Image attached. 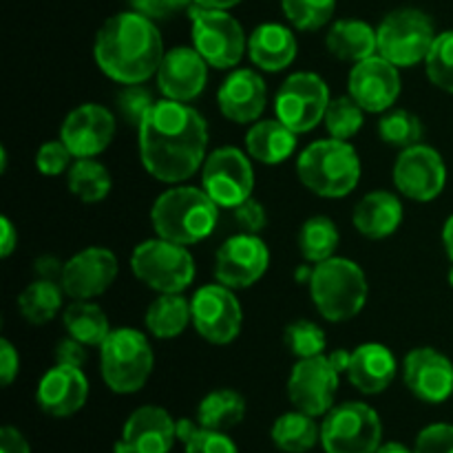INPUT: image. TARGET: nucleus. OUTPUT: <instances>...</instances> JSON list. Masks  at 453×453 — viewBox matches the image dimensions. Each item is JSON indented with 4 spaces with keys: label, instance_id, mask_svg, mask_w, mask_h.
<instances>
[{
    "label": "nucleus",
    "instance_id": "nucleus-1",
    "mask_svg": "<svg viewBox=\"0 0 453 453\" xmlns=\"http://www.w3.org/2000/svg\"><path fill=\"white\" fill-rule=\"evenodd\" d=\"M137 133L142 166L164 184L190 180L208 157V124L188 102H155Z\"/></svg>",
    "mask_w": 453,
    "mask_h": 453
},
{
    "label": "nucleus",
    "instance_id": "nucleus-2",
    "mask_svg": "<svg viewBox=\"0 0 453 453\" xmlns=\"http://www.w3.org/2000/svg\"><path fill=\"white\" fill-rule=\"evenodd\" d=\"M93 56L106 78L119 84H144L157 75L166 51L155 20L137 12H122L100 27Z\"/></svg>",
    "mask_w": 453,
    "mask_h": 453
},
{
    "label": "nucleus",
    "instance_id": "nucleus-3",
    "mask_svg": "<svg viewBox=\"0 0 453 453\" xmlns=\"http://www.w3.org/2000/svg\"><path fill=\"white\" fill-rule=\"evenodd\" d=\"M150 224L157 237L180 246H195L215 233L219 206L203 188L173 186L155 199Z\"/></svg>",
    "mask_w": 453,
    "mask_h": 453
},
{
    "label": "nucleus",
    "instance_id": "nucleus-4",
    "mask_svg": "<svg viewBox=\"0 0 453 453\" xmlns=\"http://www.w3.org/2000/svg\"><path fill=\"white\" fill-rule=\"evenodd\" d=\"M361 157L349 142L319 140L296 157V175L310 190L326 199L348 197L361 181Z\"/></svg>",
    "mask_w": 453,
    "mask_h": 453
},
{
    "label": "nucleus",
    "instance_id": "nucleus-5",
    "mask_svg": "<svg viewBox=\"0 0 453 453\" xmlns=\"http://www.w3.org/2000/svg\"><path fill=\"white\" fill-rule=\"evenodd\" d=\"M308 286L314 308L330 323H345L358 317L365 308L370 292L361 265L336 255L314 264Z\"/></svg>",
    "mask_w": 453,
    "mask_h": 453
},
{
    "label": "nucleus",
    "instance_id": "nucleus-6",
    "mask_svg": "<svg viewBox=\"0 0 453 453\" xmlns=\"http://www.w3.org/2000/svg\"><path fill=\"white\" fill-rule=\"evenodd\" d=\"M155 354L146 334L135 327L111 330L100 345V374L115 394H135L149 383Z\"/></svg>",
    "mask_w": 453,
    "mask_h": 453
},
{
    "label": "nucleus",
    "instance_id": "nucleus-7",
    "mask_svg": "<svg viewBox=\"0 0 453 453\" xmlns=\"http://www.w3.org/2000/svg\"><path fill=\"white\" fill-rule=\"evenodd\" d=\"M131 270L137 281L159 295H181L195 281V261L188 246L168 239H146L133 250Z\"/></svg>",
    "mask_w": 453,
    "mask_h": 453
},
{
    "label": "nucleus",
    "instance_id": "nucleus-8",
    "mask_svg": "<svg viewBox=\"0 0 453 453\" xmlns=\"http://www.w3.org/2000/svg\"><path fill=\"white\" fill-rule=\"evenodd\" d=\"M376 35L379 56L396 65L398 69H410L427 60L438 34L427 13L414 7H403L380 20Z\"/></svg>",
    "mask_w": 453,
    "mask_h": 453
},
{
    "label": "nucleus",
    "instance_id": "nucleus-9",
    "mask_svg": "<svg viewBox=\"0 0 453 453\" xmlns=\"http://www.w3.org/2000/svg\"><path fill=\"white\" fill-rule=\"evenodd\" d=\"M190 35L203 60L215 69H233L243 60L248 40L243 27L226 9H208L190 4Z\"/></svg>",
    "mask_w": 453,
    "mask_h": 453
},
{
    "label": "nucleus",
    "instance_id": "nucleus-10",
    "mask_svg": "<svg viewBox=\"0 0 453 453\" xmlns=\"http://www.w3.org/2000/svg\"><path fill=\"white\" fill-rule=\"evenodd\" d=\"M383 441V425L370 405L358 401L332 407L321 425L326 453H376Z\"/></svg>",
    "mask_w": 453,
    "mask_h": 453
},
{
    "label": "nucleus",
    "instance_id": "nucleus-11",
    "mask_svg": "<svg viewBox=\"0 0 453 453\" xmlns=\"http://www.w3.org/2000/svg\"><path fill=\"white\" fill-rule=\"evenodd\" d=\"M330 100V88L321 75L312 71H299L288 75L286 82L279 87L274 97V113L279 122L301 135L314 131L319 122L326 119Z\"/></svg>",
    "mask_w": 453,
    "mask_h": 453
},
{
    "label": "nucleus",
    "instance_id": "nucleus-12",
    "mask_svg": "<svg viewBox=\"0 0 453 453\" xmlns=\"http://www.w3.org/2000/svg\"><path fill=\"white\" fill-rule=\"evenodd\" d=\"M250 155L237 146H219L202 166V188L219 208H237L252 197L255 171Z\"/></svg>",
    "mask_w": 453,
    "mask_h": 453
},
{
    "label": "nucleus",
    "instance_id": "nucleus-13",
    "mask_svg": "<svg viewBox=\"0 0 453 453\" xmlns=\"http://www.w3.org/2000/svg\"><path fill=\"white\" fill-rule=\"evenodd\" d=\"M193 326L202 339L212 345H228L239 336L243 326V310L233 288L224 283L202 286L190 299Z\"/></svg>",
    "mask_w": 453,
    "mask_h": 453
},
{
    "label": "nucleus",
    "instance_id": "nucleus-14",
    "mask_svg": "<svg viewBox=\"0 0 453 453\" xmlns=\"http://www.w3.org/2000/svg\"><path fill=\"white\" fill-rule=\"evenodd\" d=\"M341 372L332 365L330 357L296 358L295 367L288 379V398L295 410L303 414L326 416L334 407L336 392H339Z\"/></svg>",
    "mask_w": 453,
    "mask_h": 453
},
{
    "label": "nucleus",
    "instance_id": "nucleus-15",
    "mask_svg": "<svg viewBox=\"0 0 453 453\" xmlns=\"http://www.w3.org/2000/svg\"><path fill=\"white\" fill-rule=\"evenodd\" d=\"M270 268V250L259 234L237 233L215 255V279L233 290L255 286Z\"/></svg>",
    "mask_w": 453,
    "mask_h": 453
},
{
    "label": "nucleus",
    "instance_id": "nucleus-16",
    "mask_svg": "<svg viewBox=\"0 0 453 453\" xmlns=\"http://www.w3.org/2000/svg\"><path fill=\"white\" fill-rule=\"evenodd\" d=\"M394 184L411 202H434L447 186L445 159L423 142L403 149L394 164Z\"/></svg>",
    "mask_w": 453,
    "mask_h": 453
},
{
    "label": "nucleus",
    "instance_id": "nucleus-17",
    "mask_svg": "<svg viewBox=\"0 0 453 453\" xmlns=\"http://www.w3.org/2000/svg\"><path fill=\"white\" fill-rule=\"evenodd\" d=\"M348 96L365 113H388L401 96L398 66L379 53L357 62L348 75Z\"/></svg>",
    "mask_w": 453,
    "mask_h": 453
},
{
    "label": "nucleus",
    "instance_id": "nucleus-18",
    "mask_svg": "<svg viewBox=\"0 0 453 453\" xmlns=\"http://www.w3.org/2000/svg\"><path fill=\"white\" fill-rule=\"evenodd\" d=\"M118 257L109 248H84L78 255L65 261L62 273V290L75 301H93L104 295L118 279Z\"/></svg>",
    "mask_w": 453,
    "mask_h": 453
},
{
    "label": "nucleus",
    "instance_id": "nucleus-19",
    "mask_svg": "<svg viewBox=\"0 0 453 453\" xmlns=\"http://www.w3.org/2000/svg\"><path fill=\"white\" fill-rule=\"evenodd\" d=\"M115 115L106 106L87 102L71 111L60 127V140L69 146L75 159L97 157L115 137Z\"/></svg>",
    "mask_w": 453,
    "mask_h": 453
},
{
    "label": "nucleus",
    "instance_id": "nucleus-20",
    "mask_svg": "<svg viewBox=\"0 0 453 453\" xmlns=\"http://www.w3.org/2000/svg\"><path fill=\"white\" fill-rule=\"evenodd\" d=\"M403 379L418 401L441 405L453 396V363L434 348H416L403 361Z\"/></svg>",
    "mask_w": 453,
    "mask_h": 453
},
{
    "label": "nucleus",
    "instance_id": "nucleus-21",
    "mask_svg": "<svg viewBox=\"0 0 453 453\" xmlns=\"http://www.w3.org/2000/svg\"><path fill=\"white\" fill-rule=\"evenodd\" d=\"M177 441V420L164 407H137L124 423L118 453H168Z\"/></svg>",
    "mask_w": 453,
    "mask_h": 453
},
{
    "label": "nucleus",
    "instance_id": "nucleus-22",
    "mask_svg": "<svg viewBox=\"0 0 453 453\" xmlns=\"http://www.w3.org/2000/svg\"><path fill=\"white\" fill-rule=\"evenodd\" d=\"M208 66L195 47H175L166 51L155 80L166 100L190 102L206 88Z\"/></svg>",
    "mask_w": 453,
    "mask_h": 453
},
{
    "label": "nucleus",
    "instance_id": "nucleus-23",
    "mask_svg": "<svg viewBox=\"0 0 453 453\" xmlns=\"http://www.w3.org/2000/svg\"><path fill=\"white\" fill-rule=\"evenodd\" d=\"M268 102V87L252 69H234L217 91L221 115L234 124L259 122Z\"/></svg>",
    "mask_w": 453,
    "mask_h": 453
},
{
    "label": "nucleus",
    "instance_id": "nucleus-24",
    "mask_svg": "<svg viewBox=\"0 0 453 453\" xmlns=\"http://www.w3.org/2000/svg\"><path fill=\"white\" fill-rule=\"evenodd\" d=\"M88 398V379L82 367L56 365L44 372L35 389L40 410L53 418L78 414Z\"/></svg>",
    "mask_w": 453,
    "mask_h": 453
},
{
    "label": "nucleus",
    "instance_id": "nucleus-25",
    "mask_svg": "<svg viewBox=\"0 0 453 453\" xmlns=\"http://www.w3.org/2000/svg\"><path fill=\"white\" fill-rule=\"evenodd\" d=\"M396 357L383 343H363L349 354V365L345 370L349 385L361 394L374 396L385 392L396 379Z\"/></svg>",
    "mask_w": 453,
    "mask_h": 453
},
{
    "label": "nucleus",
    "instance_id": "nucleus-26",
    "mask_svg": "<svg viewBox=\"0 0 453 453\" xmlns=\"http://www.w3.org/2000/svg\"><path fill=\"white\" fill-rule=\"evenodd\" d=\"M296 38L279 22H264L248 38V56L255 66L268 73H279L296 60Z\"/></svg>",
    "mask_w": 453,
    "mask_h": 453
},
{
    "label": "nucleus",
    "instance_id": "nucleus-27",
    "mask_svg": "<svg viewBox=\"0 0 453 453\" xmlns=\"http://www.w3.org/2000/svg\"><path fill=\"white\" fill-rule=\"evenodd\" d=\"M403 202L389 190H374L361 197V202L354 208V228L367 239H388L396 233L403 224Z\"/></svg>",
    "mask_w": 453,
    "mask_h": 453
},
{
    "label": "nucleus",
    "instance_id": "nucleus-28",
    "mask_svg": "<svg viewBox=\"0 0 453 453\" xmlns=\"http://www.w3.org/2000/svg\"><path fill=\"white\" fill-rule=\"evenodd\" d=\"M299 140L292 128L274 119H259L246 133V153L268 166L286 162L295 155Z\"/></svg>",
    "mask_w": 453,
    "mask_h": 453
},
{
    "label": "nucleus",
    "instance_id": "nucleus-29",
    "mask_svg": "<svg viewBox=\"0 0 453 453\" xmlns=\"http://www.w3.org/2000/svg\"><path fill=\"white\" fill-rule=\"evenodd\" d=\"M327 51L343 62H361L379 53V35L372 25L357 18H343L326 35Z\"/></svg>",
    "mask_w": 453,
    "mask_h": 453
},
{
    "label": "nucleus",
    "instance_id": "nucleus-30",
    "mask_svg": "<svg viewBox=\"0 0 453 453\" xmlns=\"http://www.w3.org/2000/svg\"><path fill=\"white\" fill-rule=\"evenodd\" d=\"M62 323L71 339L80 341L87 348H100L111 334V323L104 310L93 301H75L62 312Z\"/></svg>",
    "mask_w": 453,
    "mask_h": 453
},
{
    "label": "nucleus",
    "instance_id": "nucleus-31",
    "mask_svg": "<svg viewBox=\"0 0 453 453\" xmlns=\"http://www.w3.org/2000/svg\"><path fill=\"white\" fill-rule=\"evenodd\" d=\"M188 323H193V310L184 295H162L146 310V327L155 339H177Z\"/></svg>",
    "mask_w": 453,
    "mask_h": 453
},
{
    "label": "nucleus",
    "instance_id": "nucleus-32",
    "mask_svg": "<svg viewBox=\"0 0 453 453\" xmlns=\"http://www.w3.org/2000/svg\"><path fill=\"white\" fill-rule=\"evenodd\" d=\"M246 416V398L234 389H215L197 407V423L212 432H228Z\"/></svg>",
    "mask_w": 453,
    "mask_h": 453
},
{
    "label": "nucleus",
    "instance_id": "nucleus-33",
    "mask_svg": "<svg viewBox=\"0 0 453 453\" xmlns=\"http://www.w3.org/2000/svg\"><path fill=\"white\" fill-rule=\"evenodd\" d=\"M270 436L277 449L286 453H308L321 441V429L314 416L295 410L274 420Z\"/></svg>",
    "mask_w": 453,
    "mask_h": 453
},
{
    "label": "nucleus",
    "instance_id": "nucleus-34",
    "mask_svg": "<svg viewBox=\"0 0 453 453\" xmlns=\"http://www.w3.org/2000/svg\"><path fill=\"white\" fill-rule=\"evenodd\" d=\"M65 295L66 292L62 290V283L35 279L18 296V310L27 323L44 326V323L53 321V317L62 310V296Z\"/></svg>",
    "mask_w": 453,
    "mask_h": 453
},
{
    "label": "nucleus",
    "instance_id": "nucleus-35",
    "mask_svg": "<svg viewBox=\"0 0 453 453\" xmlns=\"http://www.w3.org/2000/svg\"><path fill=\"white\" fill-rule=\"evenodd\" d=\"M66 186L80 202L97 203L109 197L113 180L104 164L97 162L96 157H84L71 164L66 171Z\"/></svg>",
    "mask_w": 453,
    "mask_h": 453
},
{
    "label": "nucleus",
    "instance_id": "nucleus-36",
    "mask_svg": "<svg viewBox=\"0 0 453 453\" xmlns=\"http://www.w3.org/2000/svg\"><path fill=\"white\" fill-rule=\"evenodd\" d=\"M341 233L334 221L326 215L310 217L299 230V250L308 264H321V261L334 257L339 248Z\"/></svg>",
    "mask_w": 453,
    "mask_h": 453
},
{
    "label": "nucleus",
    "instance_id": "nucleus-37",
    "mask_svg": "<svg viewBox=\"0 0 453 453\" xmlns=\"http://www.w3.org/2000/svg\"><path fill=\"white\" fill-rule=\"evenodd\" d=\"M379 135L385 144L398 146V149H410V146L420 144L425 128L418 115L405 109H396L388 111L379 119Z\"/></svg>",
    "mask_w": 453,
    "mask_h": 453
},
{
    "label": "nucleus",
    "instance_id": "nucleus-38",
    "mask_svg": "<svg viewBox=\"0 0 453 453\" xmlns=\"http://www.w3.org/2000/svg\"><path fill=\"white\" fill-rule=\"evenodd\" d=\"M323 122H326L330 137L349 142V137L357 135L363 128V124H365V111H363L349 96L332 97Z\"/></svg>",
    "mask_w": 453,
    "mask_h": 453
},
{
    "label": "nucleus",
    "instance_id": "nucleus-39",
    "mask_svg": "<svg viewBox=\"0 0 453 453\" xmlns=\"http://www.w3.org/2000/svg\"><path fill=\"white\" fill-rule=\"evenodd\" d=\"M281 9L299 31H317L332 20L336 0H281Z\"/></svg>",
    "mask_w": 453,
    "mask_h": 453
},
{
    "label": "nucleus",
    "instance_id": "nucleus-40",
    "mask_svg": "<svg viewBox=\"0 0 453 453\" xmlns=\"http://www.w3.org/2000/svg\"><path fill=\"white\" fill-rule=\"evenodd\" d=\"M283 343L290 349L292 357L312 358L326 354L327 336L317 323L308 321V319H299V321L290 323L286 327V332H283Z\"/></svg>",
    "mask_w": 453,
    "mask_h": 453
},
{
    "label": "nucleus",
    "instance_id": "nucleus-41",
    "mask_svg": "<svg viewBox=\"0 0 453 453\" xmlns=\"http://www.w3.org/2000/svg\"><path fill=\"white\" fill-rule=\"evenodd\" d=\"M425 71L434 87L453 93V29L436 35L432 51L425 60Z\"/></svg>",
    "mask_w": 453,
    "mask_h": 453
},
{
    "label": "nucleus",
    "instance_id": "nucleus-42",
    "mask_svg": "<svg viewBox=\"0 0 453 453\" xmlns=\"http://www.w3.org/2000/svg\"><path fill=\"white\" fill-rule=\"evenodd\" d=\"M153 104V93L144 84H124L122 91L118 93V111L131 127H140Z\"/></svg>",
    "mask_w": 453,
    "mask_h": 453
},
{
    "label": "nucleus",
    "instance_id": "nucleus-43",
    "mask_svg": "<svg viewBox=\"0 0 453 453\" xmlns=\"http://www.w3.org/2000/svg\"><path fill=\"white\" fill-rule=\"evenodd\" d=\"M71 157H73V153H71L69 146L62 140L44 142L38 149V153H35V168L44 177H58L69 171Z\"/></svg>",
    "mask_w": 453,
    "mask_h": 453
},
{
    "label": "nucleus",
    "instance_id": "nucleus-44",
    "mask_svg": "<svg viewBox=\"0 0 453 453\" xmlns=\"http://www.w3.org/2000/svg\"><path fill=\"white\" fill-rule=\"evenodd\" d=\"M186 453H239V449L226 432L199 427L195 436L186 442Z\"/></svg>",
    "mask_w": 453,
    "mask_h": 453
},
{
    "label": "nucleus",
    "instance_id": "nucleus-45",
    "mask_svg": "<svg viewBox=\"0 0 453 453\" xmlns=\"http://www.w3.org/2000/svg\"><path fill=\"white\" fill-rule=\"evenodd\" d=\"M414 453H453V425L436 423L425 427L416 438Z\"/></svg>",
    "mask_w": 453,
    "mask_h": 453
},
{
    "label": "nucleus",
    "instance_id": "nucleus-46",
    "mask_svg": "<svg viewBox=\"0 0 453 453\" xmlns=\"http://www.w3.org/2000/svg\"><path fill=\"white\" fill-rule=\"evenodd\" d=\"M234 221L242 228V233L259 234L268 226V215H265V208L261 206V202L250 197L242 206L234 208Z\"/></svg>",
    "mask_w": 453,
    "mask_h": 453
},
{
    "label": "nucleus",
    "instance_id": "nucleus-47",
    "mask_svg": "<svg viewBox=\"0 0 453 453\" xmlns=\"http://www.w3.org/2000/svg\"><path fill=\"white\" fill-rule=\"evenodd\" d=\"M190 4H193V0H131L133 12L142 13L155 22L166 20L181 9H190Z\"/></svg>",
    "mask_w": 453,
    "mask_h": 453
},
{
    "label": "nucleus",
    "instance_id": "nucleus-48",
    "mask_svg": "<svg viewBox=\"0 0 453 453\" xmlns=\"http://www.w3.org/2000/svg\"><path fill=\"white\" fill-rule=\"evenodd\" d=\"M18 372H20L18 349L13 348L12 341L3 339L0 341V380H3V388H9L16 380Z\"/></svg>",
    "mask_w": 453,
    "mask_h": 453
},
{
    "label": "nucleus",
    "instance_id": "nucleus-49",
    "mask_svg": "<svg viewBox=\"0 0 453 453\" xmlns=\"http://www.w3.org/2000/svg\"><path fill=\"white\" fill-rule=\"evenodd\" d=\"M56 361L58 365H71V367H82L87 363V345L80 343L75 339H65L58 343L56 348Z\"/></svg>",
    "mask_w": 453,
    "mask_h": 453
},
{
    "label": "nucleus",
    "instance_id": "nucleus-50",
    "mask_svg": "<svg viewBox=\"0 0 453 453\" xmlns=\"http://www.w3.org/2000/svg\"><path fill=\"white\" fill-rule=\"evenodd\" d=\"M0 453H31L27 438L16 427L7 425L0 429Z\"/></svg>",
    "mask_w": 453,
    "mask_h": 453
},
{
    "label": "nucleus",
    "instance_id": "nucleus-51",
    "mask_svg": "<svg viewBox=\"0 0 453 453\" xmlns=\"http://www.w3.org/2000/svg\"><path fill=\"white\" fill-rule=\"evenodd\" d=\"M38 279H49V281H60L65 273V264L58 257H38L34 264Z\"/></svg>",
    "mask_w": 453,
    "mask_h": 453
},
{
    "label": "nucleus",
    "instance_id": "nucleus-52",
    "mask_svg": "<svg viewBox=\"0 0 453 453\" xmlns=\"http://www.w3.org/2000/svg\"><path fill=\"white\" fill-rule=\"evenodd\" d=\"M0 226H3V239H0V255L7 259L12 257V252L18 248V230L12 224L9 217H0Z\"/></svg>",
    "mask_w": 453,
    "mask_h": 453
},
{
    "label": "nucleus",
    "instance_id": "nucleus-53",
    "mask_svg": "<svg viewBox=\"0 0 453 453\" xmlns=\"http://www.w3.org/2000/svg\"><path fill=\"white\" fill-rule=\"evenodd\" d=\"M199 427H202V425L195 423V420L180 418V420H177V441H181L186 445V442H188L190 438L195 436V432H197Z\"/></svg>",
    "mask_w": 453,
    "mask_h": 453
},
{
    "label": "nucleus",
    "instance_id": "nucleus-54",
    "mask_svg": "<svg viewBox=\"0 0 453 453\" xmlns=\"http://www.w3.org/2000/svg\"><path fill=\"white\" fill-rule=\"evenodd\" d=\"M349 354L352 352H348V349H334V352L327 354V357H330L332 365H334L341 374H345V370H348L349 365Z\"/></svg>",
    "mask_w": 453,
    "mask_h": 453
},
{
    "label": "nucleus",
    "instance_id": "nucleus-55",
    "mask_svg": "<svg viewBox=\"0 0 453 453\" xmlns=\"http://www.w3.org/2000/svg\"><path fill=\"white\" fill-rule=\"evenodd\" d=\"M442 246H445L447 257H449L453 264V215L445 221V228H442Z\"/></svg>",
    "mask_w": 453,
    "mask_h": 453
},
{
    "label": "nucleus",
    "instance_id": "nucleus-56",
    "mask_svg": "<svg viewBox=\"0 0 453 453\" xmlns=\"http://www.w3.org/2000/svg\"><path fill=\"white\" fill-rule=\"evenodd\" d=\"M242 3V0H193V4H202V7H208V9H233L237 7V4Z\"/></svg>",
    "mask_w": 453,
    "mask_h": 453
},
{
    "label": "nucleus",
    "instance_id": "nucleus-57",
    "mask_svg": "<svg viewBox=\"0 0 453 453\" xmlns=\"http://www.w3.org/2000/svg\"><path fill=\"white\" fill-rule=\"evenodd\" d=\"M376 453H414V451H410L405 445H401V442H385V445L379 447V451Z\"/></svg>",
    "mask_w": 453,
    "mask_h": 453
},
{
    "label": "nucleus",
    "instance_id": "nucleus-58",
    "mask_svg": "<svg viewBox=\"0 0 453 453\" xmlns=\"http://www.w3.org/2000/svg\"><path fill=\"white\" fill-rule=\"evenodd\" d=\"M312 268H308V265H303V268H296V283H310V279H312Z\"/></svg>",
    "mask_w": 453,
    "mask_h": 453
},
{
    "label": "nucleus",
    "instance_id": "nucleus-59",
    "mask_svg": "<svg viewBox=\"0 0 453 453\" xmlns=\"http://www.w3.org/2000/svg\"><path fill=\"white\" fill-rule=\"evenodd\" d=\"M0 173H7V150L0 149Z\"/></svg>",
    "mask_w": 453,
    "mask_h": 453
},
{
    "label": "nucleus",
    "instance_id": "nucleus-60",
    "mask_svg": "<svg viewBox=\"0 0 453 453\" xmlns=\"http://www.w3.org/2000/svg\"><path fill=\"white\" fill-rule=\"evenodd\" d=\"M449 283H451V288H453V265H451V270H449Z\"/></svg>",
    "mask_w": 453,
    "mask_h": 453
},
{
    "label": "nucleus",
    "instance_id": "nucleus-61",
    "mask_svg": "<svg viewBox=\"0 0 453 453\" xmlns=\"http://www.w3.org/2000/svg\"><path fill=\"white\" fill-rule=\"evenodd\" d=\"M115 453H118V451H115Z\"/></svg>",
    "mask_w": 453,
    "mask_h": 453
}]
</instances>
